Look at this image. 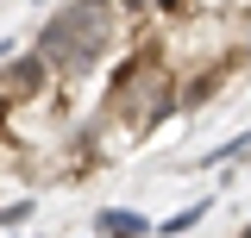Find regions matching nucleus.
I'll return each instance as SVG.
<instances>
[{
	"mask_svg": "<svg viewBox=\"0 0 251 238\" xmlns=\"http://www.w3.org/2000/svg\"><path fill=\"white\" fill-rule=\"evenodd\" d=\"M145 232H157V226L132 207H100L94 213V238H145Z\"/></svg>",
	"mask_w": 251,
	"mask_h": 238,
	"instance_id": "7ed1b4c3",
	"label": "nucleus"
},
{
	"mask_svg": "<svg viewBox=\"0 0 251 238\" xmlns=\"http://www.w3.org/2000/svg\"><path fill=\"white\" fill-rule=\"evenodd\" d=\"M120 13H126V19H145V13H151V0H120Z\"/></svg>",
	"mask_w": 251,
	"mask_h": 238,
	"instance_id": "423d86ee",
	"label": "nucleus"
},
{
	"mask_svg": "<svg viewBox=\"0 0 251 238\" xmlns=\"http://www.w3.org/2000/svg\"><path fill=\"white\" fill-rule=\"evenodd\" d=\"M0 88L13 94L19 107H38V100H50V88H57V69H50V57H44V50L31 44L25 57L13 50V57L0 63Z\"/></svg>",
	"mask_w": 251,
	"mask_h": 238,
	"instance_id": "f257e3e1",
	"label": "nucleus"
},
{
	"mask_svg": "<svg viewBox=\"0 0 251 238\" xmlns=\"http://www.w3.org/2000/svg\"><path fill=\"white\" fill-rule=\"evenodd\" d=\"M31 44L50 57L57 82H88L94 69L107 63V50H100V44H82V38H31Z\"/></svg>",
	"mask_w": 251,
	"mask_h": 238,
	"instance_id": "f03ea898",
	"label": "nucleus"
},
{
	"mask_svg": "<svg viewBox=\"0 0 251 238\" xmlns=\"http://www.w3.org/2000/svg\"><path fill=\"white\" fill-rule=\"evenodd\" d=\"M245 57H251V38H245Z\"/></svg>",
	"mask_w": 251,
	"mask_h": 238,
	"instance_id": "0eeeda50",
	"label": "nucleus"
},
{
	"mask_svg": "<svg viewBox=\"0 0 251 238\" xmlns=\"http://www.w3.org/2000/svg\"><path fill=\"white\" fill-rule=\"evenodd\" d=\"M207 213H214V201H188V207H182V213H170V219H163L157 232H163V238H176V232H195V226H201Z\"/></svg>",
	"mask_w": 251,
	"mask_h": 238,
	"instance_id": "20e7f679",
	"label": "nucleus"
},
{
	"mask_svg": "<svg viewBox=\"0 0 251 238\" xmlns=\"http://www.w3.org/2000/svg\"><path fill=\"white\" fill-rule=\"evenodd\" d=\"M31 219V194L25 201H6V207H0V226H25Z\"/></svg>",
	"mask_w": 251,
	"mask_h": 238,
	"instance_id": "39448f33",
	"label": "nucleus"
}]
</instances>
